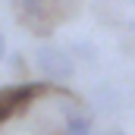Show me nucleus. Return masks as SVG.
<instances>
[{
  "mask_svg": "<svg viewBox=\"0 0 135 135\" xmlns=\"http://www.w3.org/2000/svg\"><path fill=\"white\" fill-rule=\"evenodd\" d=\"M47 91H54L50 82H22V85L0 88V126H3L9 116H16L19 110H25L35 98L47 94Z\"/></svg>",
  "mask_w": 135,
  "mask_h": 135,
  "instance_id": "1",
  "label": "nucleus"
},
{
  "mask_svg": "<svg viewBox=\"0 0 135 135\" xmlns=\"http://www.w3.org/2000/svg\"><path fill=\"white\" fill-rule=\"evenodd\" d=\"M38 69H41L44 82H66L69 75L75 72L69 54H66V50H54V47L38 50Z\"/></svg>",
  "mask_w": 135,
  "mask_h": 135,
  "instance_id": "2",
  "label": "nucleus"
},
{
  "mask_svg": "<svg viewBox=\"0 0 135 135\" xmlns=\"http://www.w3.org/2000/svg\"><path fill=\"white\" fill-rule=\"evenodd\" d=\"M66 135H91V116L88 113H69L66 116Z\"/></svg>",
  "mask_w": 135,
  "mask_h": 135,
  "instance_id": "3",
  "label": "nucleus"
},
{
  "mask_svg": "<svg viewBox=\"0 0 135 135\" xmlns=\"http://www.w3.org/2000/svg\"><path fill=\"white\" fill-rule=\"evenodd\" d=\"M22 13L28 19H41L44 16V0H22Z\"/></svg>",
  "mask_w": 135,
  "mask_h": 135,
  "instance_id": "4",
  "label": "nucleus"
},
{
  "mask_svg": "<svg viewBox=\"0 0 135 135\" xmlns=\"http://www.w3.org/2000/svg\"><path fill=\"white\" fill-rule=\"evenodd\" d=\"M6 57V38H3V32H0V60Z\"/></svg>",
  "mask_w": 135,
  "mask_h": 135,
  "instance_id": "5",
  "label": "nucleus"
},
{
  "mask_svg": "<svg viewBox=\"0 0 135 135\" xmlns=\"http://www.w3.org/2000/svg\"><path fill=\"white\" fill-rule=\"evenodd\" d=\"M113 135H123V132H113Z\"/></svg>",
  "mask_w": 135,
  "mask_h": 135,
  "instance_id": "6",
  "label": "nucleus"
}]
</instances>
